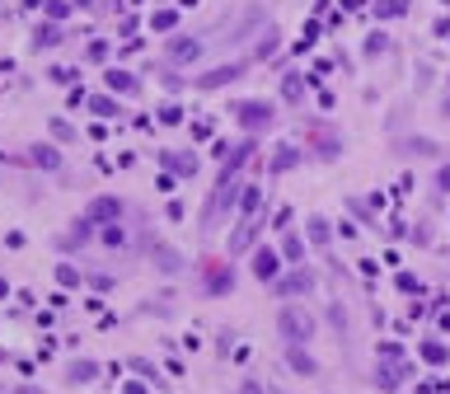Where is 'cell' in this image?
<instances>
[{
    "label": "cell",
    "mask_w": 450,
    "mask_h": 394,
    "mask_svg": "<svg viewBox=\"0 0 450 394\" xmlns=\"http://www.w3.org/2000/svg\"><path fill=\"white\" fill-rule=\"evenodd\" d=\"M277 329L286 343H310L314 338V319L300 310V305H281V315H277Z\"/></svg>",
    "instance_id": "cell-1"
},
{
    "label": "cell",
    "mask_w": 450,
    "mask_h": 394,
    "mask_svg": "<svg viewBox=\"0 0 450 394\" xmlns=\"http://www.w3.org/2000/svg\"><path fill=\"white\" fill-rule=\"evenodd\" d=\"M239 127H244L248 136H258V132H267V127L277 122V108L272 104H263V99H248V104H239Z\"/></svg>",
    "instance_id": "cell-2"
},
{
    "label": "cell",
    "mask_w": 450,
    "mask_h": 394,
    "mask_svg": "<svg viewBox=\"0 0 450 394\" xmlns=\"http://www.w3.org/2000/svg\"><path fill=\"white\" fill-rule=\"evenodd\" d=\"M239 76H244V62H230V66H211V71L197 76L192 85H197V90H220V85H230V80H239Z\"/></svg>",
    "instance_id": "cell-3"
},
{
    "label": "cell",
    "mask_w": 450,
    "mask_h": 394,
    "mask_svg": "<svg viewBox=\"0 0 450 394\" xmlns=\"http://www.w3.org/2000/svg\"><path fill=\"white\" fill-rule=\"evenodd\" d=\"M253 277H258V282H277V277H281V258L272 249H253Z\"/></svg>",
    "instance_id": "cell-4"
},
{
    "label": "cell",
    "mask_w": 450,
    "mask_h": 394,
    "mask_svg": "<svg viewBox=\"0 0 450 394\" xmlns=\"http://www.w3.org/2000/svg\"><path fill=\"white\" fill-rule=\"evenodd\" d=\"M258 230H263V216H248V221H244V225H239V230L230 235V244H225V249H230V253H244L248 244L258 239Z\"/></svg>",
    "instance_id": "cell-5"
},
{
    "label": "cell",
    "mask_w": 450,
    "mask_h": 394,
    "mask_svg": "<svg viewBox=\"0 0 450 394\" xmlns=\"http://www.w3.org/2000/svg\"><path fill=\"white\" fill-rule=\"evenodd\" d=\"M62 43H66V33L57 24H38L33 29V52H52V48H62Z\"/></svg>",
    "instance_id": "cell-6"
},
{
    "label": "cell",
    "mask_w": 450,
    "mask_h": 394,
    "mask_svg": "<svg viewBox=\"0 0 450 394\" xmlns=\"http://www.w3.org/2000/svg\"><path fill=\"white\" fill-rule=\"evenodd\" d=\"M118 216H122V202H118V197H94V202H90V221L113 225Z\"/></svg>",
    "instance_id": "cell-7"
},
{
    "label": "cell",
    "mask_w": 450,
    "mask_h": 394,
    "mask_svg": "<svg viewBox=\"0 0 450 394\" xmlns=\"http://www.w3.org/2000/svg\"><path fill=\"white\" fill-rule=\"evenodd\" d=\"M286 362H291V371H300V376H314V371H319V366H314V357L305 352V343H291Z\"/></svg>",
    "instance_id": "cell-8"
},
{
    "label": "cell",
    "mask_w": 450,
    "mask_h": 394,
    "mask_svg": "<svg viewBox=\"0 0 450 394\" xmlns=\"http://www.w3.org/2000/svg\"><path fill=\"white\" fill-rule=\"evenodd\" d=\"M29 160L38 164V169H62V150H57V146H33Z\"/></svg>",
    "instance_id": "cell-9"
},
{
    "label": "cell",
    "mask_w": 450,
    "mask_h": 394,
    "mask_svg": "<svg viewBox=\"0 0 450 394\" xmlns=\"http://www.w3.org/2000/svg\"><path fill=\"white\" fill-rule=\"evenodd\" d=\"M310 286H314L310 272H291V277H281V282H277V291H281V296H300V291H310Z\"/></svg>",
    "instance_id": "cell-10"
},
{
    "label": "cell",
    "mask_w": 450,
    "mask_h": 394,
    "mask_svg": "<svg viewBox=\"0 0 450 394\" xmlns=\"http://www.w3.org/2000/svg\"><path fill=\"white\" fill-rule=\"evenodd\" d=\"M230 286H234V272H230V268L206 263V291H230Z\"/></svg>",
    "instance_id": "cell-11"
},
{
    "label": "cell",
    "mask_w": 450,
    "mask_h": 394,
    "mask_svg": "<svg viewBox=\"0 0 450 394\" xmlns=\"http://www.w3.org/2000/svg\"><path fill=\"white\" fill-rule=\"evenodd\" d=\"M104 85H108V90H118V94H136V76H132V71H108V76H104Z\"/></svg>",
    "instance_id": "cell-12"
},
{
    "label": "cell",
    "mask_w": 450,
    "mask_h": 394,
    "mask_svg": "<svg viewBox=\"0 0 450 394\" xmlns=\"http://www.w3.org/2000/svg\"><path fill=\"white\" fill-rule=\"evenodd\" d=\"M281 258H286V263H300V258H305V239L295 235V230H286V239H281Z\"/></svg>",
    "instance_id": "cell-13"
},
{
    "label": "cell",
    "mask_w": 450,
    "mask_h": 394,
    "mask_svg": "<svg viewBox=\"0 0 450 394\" xmlns=\"http://www.w3.org/2000/svg\"><path fill=\"white\" fill-rule=\"evenodd\" d=\"M90 380H99V366L85 362V357H80V362H71V385H90Z\"/></svg>",
    "instance_id": "cell-14"
},
{
    "label": "cell",
    "mask_w": 450,
    "mask_h": 394,
    "mask_svg": "<svg viewBox=\"0 0 450 394\" xmlns=\"http://www.w3.org/2000/svg\"><path fill=\"white\" fill-rule=\"evenodd\" d=\"M90 216H85V221H76V230H66V235H62V244H66V249H71V244H76V249H80V244H85V239H90L94 235V230H90Z\"/></svg>",
    "instance_id": "cell-15"
},
{
    "label": "cell",
    "mask_w": 450,
    "mask_h": 394,
    "mask_svg": "<svg viewBox=\"0 0 450 394\" xmlns=\"http://www.w3.org/2000/svg\"><path fill=\"white\" fill-rule=\"evenodd\" d=\"M155 258H160V272H178V268H183V258H178L169 244H155Z\"/></svg>",
    "instance_id": "cell-16"
},
{
    "label": "cell",
    "mask_w": 450,
    "mask_h": 394,
    "mask_svg": "<svg viewBox=\"0 0 450 394\" xmlns=\"http://www.w3.org/2000/svg\"><path fill=\"white\" fill-rule=\"evenodd\" d=\"M399 380H404L399 366H380V371H375V385H380V390H399Z\"/></svg>",
    "instance_id": "cell-17"
},
{
    "label": "cell",
    "mask_w": 450,
    "mask_h": 394,
    "mask_svg": "<svg viewBox=\"0 0 450 394\" xmlns=\"http://www.w3.org/2000/svg\"><path fill=\"white\" fill-rule=\"evenodd\" d=\"M164 164H169L174 174H188V178L197 174V155H164Z\"/></svg>",
    "instance_id": "cell-18"
},
{
    "label": "cell",
    "mask_w": 450,
    "mask_h": 394,
    "mask_svg": "<svg viewBox=\"0 0 450 394\" xmlns=\"http://www.w3.org/2000/svg\"><path fill=\"white\" fill-rule=\"evenodd\" d=\"M258 183H244V192H239V206H244V216H258Z\"/></svg>",
    "instance_id": "cell-19"
},
{
    "label": "cell",
    "mask_w": 450,
    "mask_h": 394,
    "mask_svg": "<svg viewBox=\"0 0 450 394\" xmlns=\"http://www.w3.org/2000/svg\"><path fill=\"white\" fill-rule=\"evenodd\" d=\"M90 108L99 113V118H118V113H122V108H118V99H108V94H94Z\"/></svg>",
    "instance_id": "cell-20"
},
{
    "label": "cell",
    "mask_w": 450,
    "mask_h": 394,
    "mask_svg": "<svg viewBox=\"0 0 450 394\" xmlns=\"http://www.w3.org/2000/svg\"><path fill=\"white\" fill-rule=\"evenodd\" d=\"M310 239H314V244H328V239H333V230H328L324 216H314V221H310Z\"/></svg>",
    "instance_id": "cell-21"
},
{
    "label": "cell",
    "mask_w": 450,
    "mask_h": 394,
    "mask_svg": "<svg viewBox=\"0 0 450 394\" xmlns=\"http://www.w3.org/2000/svg\"><path fill=\"white\" fill-rule=\"evenodd\" d=\"M57 282H62V286H80V272L71 268V263H57Z\"/></svg>",
    "instance_id": "cell-22"
},
{
    "label": "cell",
    "mask_w": 450,
    "mask_h": 394,
    "mask_svg": "<svg viewBox=\"0 0 450 394\" xmlns=\"http://www.w3.org/2000/svg\"><path fill=\"white\" fill-rule=\"evenodd\" d=\"M422 357L441 366V362H446V357H450V352H446V347H441V343H422Z\"/></svg>",
    "instance_id": "cell-23"
},
{
    "label": "cell",
    "mask_w": 450,
    "mask_h": 394,
    "mask_svg": "<svg viewBox=\"0 0 450 394\" xmlns=\"http://www.w3.org/2000/svg\"><path fill=\"white\" fill-rule=\"evenodd\" d=\"M295 160H300V150H291V146H286V150H281V155H277V160H272V169H277V174H281V169H291Z\"/></svg>",
    "instance_id": "cell-24"
},
{
    "label": "cell",
    "mask_w": 450,
    "mask_h": 394,
    "mask_svg": "<svg viewBox=\"0 0 450 394\" xmlns=\"http://www.w3.org/2000/svg\"><path fill=\"white\" fill-rule=\"evenodd\" d=\"M43 10H47V19H66V15H71V5H66V0H47Z\"/></svg>",
    "instance_id": "cell-25"
},
{
    "label": "cell",
    "mask_w": 450,
    "mask_h": 394,
    "mask_svg": "<svg viewBox=\"0 0 450 394\" xmlns=\"http://www.w3.org/2000/svg\"><path fill=\"white\" fill-rule=\"evenodd\" d=\"M174 24H178V19H174V15H169V10H164V15H155V19H150V29H160V33H169V29H174Z\"/></svg>",
    "instance_id": "cell-26"
},
{
    "label": "cell",
    "mask_w": 450,
    "mask_h": 394,
    "mask_svg": "<svg viewBox=\"0 0 450 394\" xmlns=\"http://www.w3.org/2000/svg\"><path fill=\"white\" fill-rule=\"evenodd\" d=\"M85 57H90V62H104V57H108V43H90Z\"/></svg>",
    "instance_id": "cell-27"
},
{
    "label": "cell",
    "mask_w": 450,
    "mask_h": 394,
    "mask_svg": "<svg viewBox=\"0 0 450 394\" xmlns=\"http://www.w3.org/2000/svg\"><path fill=\"white\" fill-rule=\"evenodd\" d=\"M178 118H183V113H178V104H164V108H160V122H178Z\"/></svg>",
    "instance_id": "cell-28"
},
{
    "label": "cell",
    "mask_w": 450,
    "mask_h": 394,
    "mask_svg": "<svg viewBox=\"0 0 450 394\" xmlns=\"http://www.w3.org/2000/svg\"><path fill=\"white\" fill-rule=\"evenodd\" d=\"M104 244H122V225H104Z\"/></svg>",
    "instance_id": "cell-29"
},
{
    "label": "cell",
    "mask_w": 450,
    "mask_h": 394,
    "mask_svg": "<svg viewBox=\"0 0 450 394\" xmlns=\"http://www.w3.org/2000/svg\"><path fill=\"white\" fill-rule=\"evenodd\" d=\"M52 136H57V141H71L76 132H71V127H66V122H52Z\"/></svg>",
    "instance_id": "cell-30"
},
{
    "label": "cell",
    "mask_w": 450,
    "mask_h": 394,
    "mask_svg": "<svg viewBox=\"0 0 450 394\" xmlns=\"http://www.w3.org/2000/svg\"><path fill=\"white\" fill-rule=\"evenodd\" d=\"M436 188H441V192H446V197H450V164H446V169H441V174H436Z\"/></svg>",
    "instance_id": "cell-31"
},
{
    "label": "cell",
    "mask_w": 450,
    "mask_h": 394,
    "mask_svg": "<svg viewBox=\"0 0 450 394\" xmlns=\"http://www.w3.org/2000/svg\"><path fill=\"white\" fill-rule=\"evenodd\" d=\"M399 10H404V0H385L380 5V15H399Z\"/></svg>",
    "instance_id": "cell-32"
},
{
    "label": "cell",
    "mask_w": 450,
    "mask_h": 394,
    "mask_svg": "<svg viewBox=\"0 0 450 394\" xmlns=\"http://www.w3.org/2000/svg\"><path fill=\"white\" fill-rule=\"evenodd\" d=\"M19 394H43V390H33V385H24V390H19Z\"/></svg>",
    "instance_id": "cell-33"
}]
</instances>
